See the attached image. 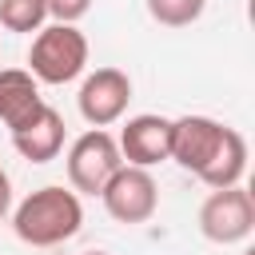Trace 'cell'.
Masks as SVG:
<instances>
[{"label": "cell", "mask_w": 255, "mask_h": 255, "mask_svg": "<svg viewBox=\"0 0 255 255\" xmlns=\"http://www.w3.org/2000/svg\"><path fill=\"white\" fill-rule=\"evenodd\" d=\"M171 159L211 191L231 187L247 171V139L211 116H183L171 120Z\"/></svg>", "instance_id": "cell-1"}, {"label": "cell", "mask_w": 255, "mask_h": 255, "mask_svg": "<svg viewBox=\"0 0 255 255\" xmlns=\"http://www.w3.org/2000/svg\"><path fill=\"white\" fill-rule=\"evenodd\" d=\"M84 223V207H80V195L68 191V187H40L32 191L16 211H12V231L16 239L32 243V247H56L64 239H72Z\"/></svg>", "instance_id": "cell-2"}, {"label": "cell", "mask_w": 255, "mask_h": 255, "mask_svg": "<svg viewBox=\"0 0 255 255\" xmlns=\"http://www.w3.org/2000/svg\"><path fill=\"white\" fill-rule=\"evenodd\" d=\"M88 68V36L76 24H48L28 48V72L36 84H72Z\"/></svg>", "instance_id": "cell-3"}, {"label": "cell", "mask_w": 255, "mask_h": 255, "mask_svg": "<svg viewBox=\"0 0 255 255\" xmlns=\"http://www.w3.org/2000/svg\"><path fill=\"white\" fill-rule=\"evenodd\" d=\"M100 199H104V211L116 223H147L159 207V187H155L147 167L120 163L112 171V179L100 187Z\"/></svg>", "instance_id": "cell-4"}, {"label": "cell", "mask_w": 255, "mask_h": 255, "mask_svg": "<svg viewBox=\"0 0 255 255\" xmlns=\"http://www.w3.org/2000/svg\"><path fill=\"white\" fill-rule=\"evenodd\" d=\"M199 231L211 243H243L255 231V199L247 187H215L199 207Z\"/></svg>", "instance_id": "cell-5"}, {"label": "cell", "mask_w": 255, "mask_h": 255, "mask_svg": "<svg viewBox=\"0 0 255 255\" xmlns=\"http://www.w3.org/2000/svg\"><path fill=\"white\" fill-rule=\"evenodd\" d=\"M124 163L116 135H108L104 128L84 131L72 147H68V179L76 191L84 195H100V187L112 179V171Z\"/></svg>", "instance_id": "cell-6"}, {"label": "cell", "mask_w": 255, "mask_h": 255, "mask_svg": "<svg viewBox=\"0 0 255 255\" xmlns=\"http://www.w3.org/2000/svg\"><path fill=\"white\" fill-rule=\"evenodd\" d=\"M128 100H131V80L128 72L120 68H96L84 84H80V116L92 124V128H108L116 124L124 112H128Z\"/></svg>", "instance_id": "cell-7"}, {"label": "cell", "mask_w": 255, "mask_h": 255, "mask_svg": "<svg viewBox=\"0 0 255 255\" xmlns=\"http://www.w3.org/2000/svg\"><path fill=\"white\" fill-rule=\"evenodd\" d=\"M116 143H120V155H124L128 163H135V167H155V163L171 159V120L151 116V112L131 116V120L124 124V131H120Z\"/></svg>", "instance_id": "cell-8"}, {"label": "cell", "mask_w": 255, "mask_h": 255, "mask_svg": "<svg viewBox=\"0 0 255 255\" xmlns=\"http://www.w3.org/2000/svg\"><path fill=\"white\" fill-rule=\"evenodd\" d=\"M12 147L32 163L56 159L64 151V116L52 104H40L20 128H12Z\"/></svg>", "instance_id": "cell-9"}, {"label": "cell", "mask_w": 255, "mask_h": 255, "mask_svg": "<svg viewBox=\"0 0 255 255\" xmlns=\"http://www.w3.org/2000/svg\"><path fill=\"white\" fill-rule=\"evenodd\" d=\"M40 104H44V96H40V84H36L32 72H24V68H0V124L8 131L20 128Z\"/></svg>", "instance_id": "cell-10"}, {"label": "cell", "mask_w": 255, "mask_h": 255, "mask_svg": "<svg viewBox=\"0 0 255 255\" xmlns=\"http://www.w3.org/2000/svg\"><path fill=\"white\" fill-rule=\"evenodd\" d=\"M48 20L44 0H0V24L8 32H40Z\"/></svg>", "instance_id": "cell-11"}, {"label": "cell", "mask_w": 255, "mask_h": 255, "mask_svg": "<svg viewBox=\"0 0 255 255\" xmlns=\"http://www.w3.org/2000/svg\"><path fill=\"white\" fill-rule=\"evenodd\" d=\"M203 8H207V0H147L151 20L163 28H187L203 16Z\"/></svg>", "instance_id": "cell-12"}, {"label": "cell", "mask_w": 255, "mask_h": 255, "mask_svg": "<svg viewBox=\"0 0 255 255\" xmlns=\"http://www.w3.org/2000/svg\"><path fill=\"white\" fill-rule=\"evenodd\" d=\"M44 8H48V16L56 24H76L80 16H88L92 0H44Z\"/></svg>", "instance_id": "cell-13"}, {"label": "cell", "mask_w": 255, "mask_h": 255, "mask_svg": "<svg viewBox=\"0 0 255 255\" xmlns=\"http://www.w3.org/2000/svg\"><path fill=\"white\" fill-rule=\"evenodd\" d=\"M12 211V179H8V171L0 167V219Z\"/></svg>", "instance_id": "cell-14"}, {"label": "cell", "mask_w": 255, "mask_h": 255, "mask_svg": "<svg viewBox=\"0 0 255 255\" xmlns=\"http://www.w3.org/2000/svg\"><path fill=\"white\" fill-rule=\"evenodd\" d=\"M80 255H108V251H80Z\"/></svg>", "instance_id": "cell-15"}]
</instances>
